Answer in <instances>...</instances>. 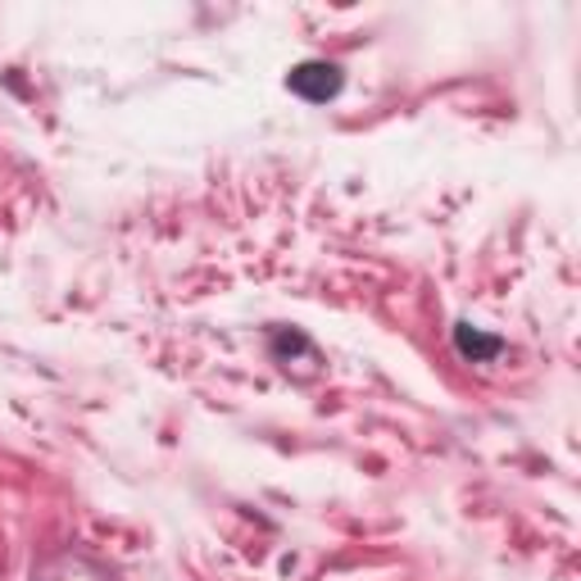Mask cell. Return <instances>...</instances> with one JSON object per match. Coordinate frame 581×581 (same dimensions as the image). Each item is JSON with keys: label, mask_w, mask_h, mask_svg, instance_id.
Listing matches in <instances>:
<instances>
[{"label": "cell", "mask_w": 581, "mask_h": 581, "mask_svg": "<svg viewBox=\"0 0 581 581\" xmlns=\"http://www.w3.org/2000/svg\"><path fill=\"white\" fill-rule=\"evenodd\" d=\"M455 350L463 359H473V364H491V359L505 350V341L500 337H486V331H477L473 323H459L455 327Z\"/></svg>", "instance_id": "obj_2"}, {"label": "cell", "mask_w": 581, "mask_h": 581, "mask_svg": "<svg viewBox=\"0 0 581 581\" xmlns=\"http://www.w3.org/2000/svg\"><path fill=\"white\" fill-rule=\"evenodd\" d=\"M287 87L300 100H310V105H327V100L341 96L346 73H341V64H331V60H304V64H295L287 73Z\"/></svg>", "instance_id": "obj_1"}]
</instances>
